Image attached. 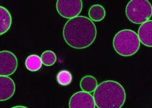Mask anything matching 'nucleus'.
Here are the masks:
<instances>
[{"mask_svg": "<svg viewBox=\"0 0 152 108\" xmlns=\"http://www.w3.org/2000/svg\"><path fill=\"white\" fill-rule=\"evenodd\" d=\"M83 2L81 0H58L56 10L62 17L71 19L78 16L82 10Z\"/></svg>", "mask_w": 152, "mask_h": 108, "instance_id": "5", "label": "nucleus"}, {"mask_svg": "<svg viewBox=\"0 0 152 108\" xmlns=\"http://www.w3.org/2000/svg\"><path fill=\"white\" fill-rule=\"evenodd\" d=\"M96 37L94 23L84 16H78L69 20L63 28V37L71 48L77 49L91 45Z\"/></svg>", "mask_w": 152, "mask_h": 108, "instance_id": "1", "label": "nucleus"}, {"mask_svg": "<svg viewBox=\"0 0 152 108\" xmlns=\"http://www.w3.org/2000/svg\"><path fill=\"white\" fill-rule=\"evenodd\" d=\"M42 62L41 57L36 54H32L28 56L25 61V66L27 69L31 72H35L42 68Z\"/></svg>", "mask_w": 152, "mask_h": 108, "instance_id": "13", "label": "nucleus"}, {"mask_svg": "<svg viewBox=\"0 0 152 108\" xmlns=\"http://www.w3.org/2000/svg\"><path fill=\"white\" fill-rule=\"evenodd\" d=\"M138 38L140 43L149 48L152 47V20L142 23L138 30Z\"/></svg>", "mask_w": 152, "mask_h": 108, "instance_id": "9", "label": "nucleus"}, {"mask_svg": "<svg viewBox=\"0 0 152 108\" xmlns=\"http://www.w3.org/2000/svg\"><path fill=\"white\" fill-rule=\"evenodd\" d=\"M93 97L98 108H120L125 103L126 92L118 82L105 81L98 84Z\"/></svg>", "mask_w": 152, "mask_h": 108, "instance_id": "2", "label": "nucleus"}, {"mask_svg": "<svg viewBox=\"0 0 152 108\" xmlns=\"http://www.w3.org/2000/svg\"><path fill=\"white\" fill-rule=\"evenodd\" d=\"M71 108H94V97L89 93L85 91H78L71 96L69 103Z\"/></svg>", "mask_w": 152, "mask_h": 108, "instance_id": "7", "label": "nucleus"}, {"mask_svg": "<svg viewBox=\"0 0 152 108\" xmlns=\"http://www.w3.org/2000/svg\"><path fill=\"white\" fill-rule=\"evenodd\" d=\"M18 60L13 53L9 51L0 52V76H10L17 69Z\"/></svg>", "mask_w": 152, "mask_h": 108, "instance_id": "6", "label": "nucleus"}, {"mask_svg": "<svg viewBox=\"0 0 152 108\" xmlns=\"http://www.w3.org/2000/svg\"><path fill=\"white\" fill-rule=\"evenodd\" d=\"M98 86V82L94 76L87 75L83 77L80 81V88L87 93L94 92Z\"/></svg>", "mask_w": 152, "mask_h": 108, "instance_id": "11", "label": "nucleus"}, {"mask_svg": "<svg viewBox=\"0 0 152 108\" xmlns=\"http://www.w3.org/2000/svg\"><path fill=\"white\" fill-rule=\"evenodd\" d=\"M106 12L101 5L95 4L90 7L88 11L90 19L94 22H100L105 17Z\"/></svg>", "mask_w": 152, "mask_h": 108, "instance_id": "12", "label": "nucleus"}, {"mask_svg": "<svg viewBox=\"0 0 152 108\" xmlns=\"http://www.w3.org/2000/svg\"><path fill=\"white\" fill-rule=\"evenodd\" d=\"M42 64L46 66H51L56 62V55L52 51L47 50L43 52L41 55Z\"/></svg>", "mask_w": 152, "mask_h": 108, "instance_id": "15", "label": "nucleus"}, {"mask_svg": "<svg viewBox=\"0 0 152 108\" xmlns=\"http://www.w3.org/2000/svg\"><path fill=\"white\" fill-rule=\"evenodd\" d=\"M15 84L9 76H0V101L4 102L10 99L15 92Z\"/></svg>", "mask_w": 152, "mask_h": 108, "instance_id": "8", "label": "nucleus"}, {"mask_svg": "<svg viewBox=\"0 0 152 108\" xmlns=\"http://www.w3.org/2000/svg\"><path fill=\"white\" fill-rule=\"evenodd\" d=\"M73 76L71 72L68 70H62L56 75V81L61 86H67L72 81Z\"/></svg>", "mask_w": 152, "mask_h": 108, "instance_id": "14", "label": "nucleus"}, {"mask_svg": "<svg viewBox=\"0 0 152 108\" xmlns=\"http://www.w3.org/2000/svg\"><path fill=\"white\" fill-rule=\"evenodd\" d=\"M115 51L122 56H131L140 48V41L134 30L124 29L116 33L113 40Z\"/></svg>", "mask_w": 152, "mask_h": 108, "instance_id": "3", "label": "nucleus"}, {"mask_svg": "<svg viewBox=\"0 0 152 108\" xmlns=\"http://www.w3.org/2000/svg\"><path fill=\"white\" fill-rule=\"evenodd\" d=\"M151 14V5L147 0H132L126 8L128 19L134 24H142L149 20Z\"/></svg>", "mask_w": 152, "mask_h": 108, "instance_id": "4", "label": "nucleus"}, {"mask_svg": "<svg viewBox=\"0 0 152 108\" xmlns=\"http://www.w3.org/2000/svg\"><path fill=\"white\" fill-rule=\"evenodd\" d=\"M16 107H25V108H26L25 106H22V105H18V106L13 107V108H16Z\"/></svg>", "mask_w": 152, "mask_h": 108, "instance_id": "16", "label": "nucleus"}, {"mask_svg": "<svg viewBox=\"0 0 152 108\" xmlns=\"http://www.w3.org/2000/svg\"><path fill=\"white\" fill-rule=\"evenodd\" d=\"M12 24V16L9 11L3 6H0V35L8 31Z\"/></svg>", "mask_w": 152, "mask_h": 108, "instance_id": "10", "label": "nucleus"}]
</instances>
